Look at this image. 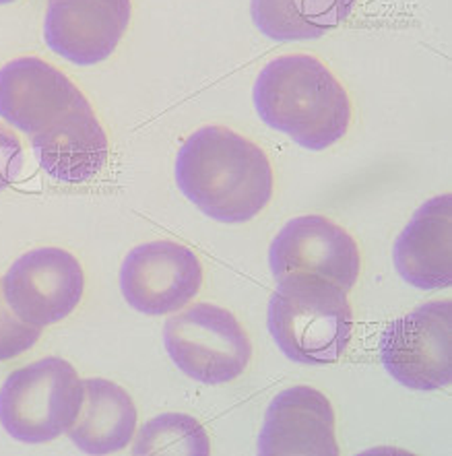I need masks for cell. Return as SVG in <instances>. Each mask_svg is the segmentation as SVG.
<instances>
[{"instance_id": "20", "label": "cell", "mask_w": 452, "mask_h": 456, "mask_svg": "<svg viewBox=\"0 0 452 456\" xmlns=\"http://www.w3.org/2000/svg\"><path fill=\"white\" fill-rule=\"evenodd\" d=\"M12 3H17V0H0V6H3V4H12Z\"/></svg>"}, {"instance_id": "7", "label": "cell", "mask_w": 452, "mask_h": 456, "mask_svg": "<svg viewBox=\"0 0 452 456\" xmlns=\"http://www.w3.org/2000/svg\"><path fill=\"white\" fill-rule=\"evenodd\" d=\"M85 293V273L64 248L44 246L19 256L3 279L4 304L21 321L45 329L77 310Z\"/></svg>"}, {"instance_id": "6", "label": "cell", "mask_w": 452, "mask_h": 456, "mask_svg": "<svg viewBox=\"0 0 452 456\" xmlns=\"http://www.w3.org/2000/svg\"><path fill=\"white\" fill-rule=\"evenodd\" d=\"M380 363L405 388L431 393L452 382V304L425 302L380 335Z\"/></svg>"}, {"instance_id": "2", "label": "cell", "mask_w": 452, "mask_h": 456, "mask_svg": "<svg viewBox=\"0 0 452 456\" xmlns=\"http://www.w3.org/2000/svg\"><path fill=\"white\" fill-rule=\"evenodd\" d=\"M259 118L306 151H326L349 133L353 106L337 75L310 54L268 61L252 87Z\"/></svg>"}, {"instance_id": "15", "label": "cell", "mask_w": 452, "mask_h": 456, "mask_svg": "<svg viewBox=\"0 0 452 456\" xmlns=\"http://www.w3.org/2000/svg\"><path fill=\"white\" fill-rule=\"evenodd\" d=\"M139 411L127 390L106 378L83 380V405L69 438L83 454L103 456L128 448L136 434Z\"/></svg>"}, {"instance_id": "12", "label": "cell", "mask_w": 452, "mask_h": 456, "mask_svg": "<svg viewBox=\"0 0 452 456\" xmlns=\"http://www.w3.org/2000/svg\"><path fill=\"white\" fill-rule=\"evenodd\" d=\"M85 100L62 70L37 56H21L0 69V118L34 136Z\"/></svg>"}, {"instance_id": "3", "label": "cell", "mask_w": 452, "mask_h": 456, "mask_svg": "<svg viewBox=\"0 0 452 456\" xmlns=\"http://www.w3.org/2000/svg\"><path fill=\"white\" fill-rule=\"evenodd\" d=\"M267 329L287 360L300 366H329L349 349V296L339 285L314 275L279 277L268 299Z\"/></svg>"}, {"instance_id": "11", "label": "cell", "mask_w": 452, "mask_h": 456, "mask_svg": "<svg viewBox=\"0 0 452 456\" xmlns=\"http://www.w3.org/2000/svg\"><path fill=\"white\" fill-rule=\"evenodd\" d=\"M259 454L339 456L337 417L329 396L304 384L281 390L265 413Z\"/></svg>"}, {"instance_id": "19", "label": "cell", "mask_w": 452, "mask_h": 456, "mask_svg": "<svg viewBox=\"0 0 452 456\" xmlns=\"http://www.w3.org/2000/svg\"><path fill=\"white\" fill-rule=\"evenodd\" d=\"M25 155L19 136L0 125V192L6 191L21 174Z\"/></svg>"}, {"instance_id": "9", "label": "cell", "mask_w": 452, "mask_h": 456, "mask_svg": "<svg viewBox=\"0 0 452 456\" xmlns=\"http://www.w3.org/2000/svg\"><path fill=\"white\" fill-rule=\"evenodd\" d=\"M275 279L314 275L351 291L362 271L356 238L325 215H300L287 221L268 246Z\"/></svg>"}, {"instance_id": "14", "label": "cell", "mask_w": 452, "mask_h": 456, "mask_svg": "<svg viewBox=\"0 0 452 456\" xmlns=\"http://www.w3.org/2000/svg\"><path fill=\"white\" fill-rule=\"evenodd\" d=\"M392 263L405 283L422 291L452 285V197L438 194L417 208L392 246Z\"/></svg>"}, {"instance_id": "8", "label": "cell", "mask_w": 452, "mask_h": 456, "mask_svg": "<svg viewBox=\"0 0 452 456\" xmlns=\"http://www.w3.org/2000/svg\"><path fill=\"white\" fill-rule=\"evenodd\" d=\"M118 281L130 308L145 316H169L199 296L205 269L188 246L155 240L127 254Z\"/></svg>"}, {"instance_id": "10", "label": "cell", "mask_w": 452, "mask_h": 456, "mask_svg": "<svg viewBox=\"0 0 452 456\" xmlns=\"http://www.w3.org/2000/svg\"><path fill=\"white\" fill-rule=\"evenodd\" d=\"M130 17V0H48L44 42L70 64L95 67L120 45Z\"/></svg>"}, {"instance_id": "5", "label": "cell", "mask_w": 452, "mask_h": 456, "mask_svg": "<svg viewBox=\"0 0 452 456\" xmlns=\"http://www.w3.org/2000/svg\"><path fill=\"white\" fill-rule=\"evenodd\" d=\"M163 345L174 366L207 387L234 382L252 362V341L232 312L199 302L163 324Z\"/></svg>"}, {"instance_id": "13", "label": "cell", "mask_w": 452, "mask_h": 456, "mask_svg": "<svg viewBox=\"0 0 452 456\" xmlns=\"http://www.w3.org/2000/svg\"><path fill=\"white\" fill-rule=\"evenodd\" d=\"M42 172L61 184H87L108 164L110 141L87 97L31 136Z\"/></svg>"}, {"instance_id": "16", "label": "cell", "mask_w": 452, "mask_h": 456, "mask_svg": "<svg viewBox=\"0 0 452 456\" xmlns=\"http://www.w3.org/2000/svg\"><path fill=\"white\" fill-rule=\"evenodd\" d=\"M357 0H251L252 23L273 42L318 40L343 25Z\"/></svg>"}, {"instance_id": "18", "label": "cell", "mask_w": 452, "mask_h": 456, "mask_svg": "<svg viewBox=\"0 0 452 456\" xmlns=\"http://www.w3.org/2000/svg\"><path fill=\"white\" fill-rule=\"evenodd\" d=\"M42 337V329L21 321L9 308H0V362L15 360Z\"/></svg>"}, {"instance_id": "4", "label": "cell", "mask_w": 452, "mask_h": 456, "mask_svg": "<svg viewBox=\"0 0 452 456\" xmlns=\"http://www.w3.org/2000/svg\"><path fill=\"white\" fill-rule=\"evenodd\" d=\"M83 405V380L62 357L15 370L0 387V426L21 444H45L67 434Z\"/></svg>"}, {"instance_id": "17", "label": "cell", "mask_w": 452, "mask_h": 456, "mask_svg": "<svg viewBox=\"0 0 452 456\" xmlns=\"http://www.w3.org/2000/svg\"><path fill=\"white\" fill-rule=\"evenodd\" d=\"M135 456H209L211 438L196 417L161 413L149 419L133 438Z\"/></svg>"}, {"instance_id": "1", "label": "cell", "mask_w": 452, "mask_h": 456, "mask_svg": "<svg viewBox=\"0 0 452 456\" xmlns=\"http://www.w3.org/2000/svg\"><path fill=\"white\" fill-rule=\"evenodd\" d=\"M176 184L205 217L219 224H248L275 194L268 155L244 134L209 125L185 141L176 155Z\"/></svg>"}]
</instances>
